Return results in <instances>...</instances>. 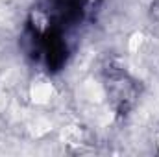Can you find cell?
I'll list each match as a JSON object with an SVG mask.
<instances>
[{
  "label": "cell",
  "instance_id": "5b68a950",
  "mask_svg": "<svg viewBox=\"0 0 159 157\" xmlns=\"http://www.w3.org/2000/svg\"><path fill=\"white\" fill-rule=\"evenodd\" d=\"M91 59H93V52H81L78 57V61H76V65H78L80 70H83L89 63H91Z\"/></svg>",
  "mask_w": 159,
  "mask_h": 157
},
{
  "label": "cell",
  "instance_id": "7a4b0ae2",
  "mask_svg": "<svg viewBox=\"0 0 159 157\" xmlns=\"http://www.w3.org/2000/svg\"><path fill=\"white\" fill-rule=\"evenodd\" d=\"M81 96L87 98L89 102H102L104 98V89L100 87V83H96L94 79H89L81 85Z\"/></svg>",
  "mask_w": 159,
  "mask_h": 157
},
{
  "label": "cell",
  "instance_id": "277c9868",
  "mask_svg": "<svg viewBox=\"0 0 159 157\" xmlns=\"http://www.w3.org/2000/svg\"><path fill=\"white\" fill-rule=\"evenodd\" d=\"M61 141L67 142V144H80V141H81V131H80L76 126H67V128H63V131H61Z\"/></svg>",
  "mask_w": 159,
  "mask_h": 157
},
{
  "label": "cell",
  "instance_id": "6da1fadb",
  "mask_svg": "<svg viewBox=\"0 0 159 157\" xmlns=\"http://www.w3.org/2000/svg\"><path fill=\"white\" fill-rule=\"evenodd\" d=\"M52 92H54V89H52V85L46 83V81H37V83H34L32 89H30L32 100H34L35 104H46V102L52 98Z\"/></svg>",
  "mask_w": 159,
  "mask_h": 157
},
{
  "label": "cell",
  "instance_id": "8992f818",
  "mask_svg": "<svg viewBox=\"0 0 159 157\" xmlns=\"http://www.w3.org/2000/svg\"><path fill=\"white\" fill-rule=\"evenodd\" d=\"M141 44H143V34H135L131 37V41H129V50L131 52H137Z\"/></svg>",
  "mask_w": 159,
  "mask_h": 157
},
{
  "label": "cell",
  "instance_id": "3957f363",
  "mask_svg": "<svg viewBox=\"0 0 159 157\" xmlns=\"http://www.w3.org/2000/svg\"><path fill=\"white\" fill-rule=\"evenodd\" d=\"M50 129H52V124L43 117H35L30 122V133H32L34 137H41V135L48 133Z\"/></svg>",
  "mask_w": 159,
  "mask_h": 157
}]
</instances>
